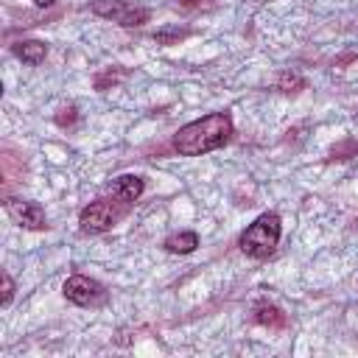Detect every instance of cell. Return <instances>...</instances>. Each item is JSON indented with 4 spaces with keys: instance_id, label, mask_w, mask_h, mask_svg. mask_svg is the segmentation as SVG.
I'll return each instance as SVG.
<instances>
[{
    "instance_id": "cell-1",
    "label": "cell",
    "mask_w": 358,
    "mask_h": 358,
    "mask_svg": "<svg viewBox=\"0 0 358 358\" xmlns=\"http://www.w3.org/2000/svg\"><path fill=\"white\" fill-rule=\"evenodd\" d=\"M232 134V120L229 115L224 112H213L201 120H193L187 126H182L176 134H173V148L185 157H199V154H207L218 145H224Z\"/></svg>"
},
{
    "instance_id": "cell-2",
    "label": "cell",
    "mask_w": 358,
    "mask_h": 358,
    "mask_svg": "<svg viewBox=\"0 0 358 358\" xmlns=\"http://www.w3.org/2000/svg\"><path fill=\"white\" fill-rule=\"evenodd\" d=\"M277 241H280V218L274 213H263L241 235V249L249 257H268L274 252Z\"/></svg>"
},
{
    "instance_id": "cell-3",
    "label": "cell",
    "mask_w": 358,
    "mask_h": 358,
    "mask_svg": "<svg viewBox=\"0 0 358 358\" xmlns=\"http://www.w3.org/2000/svg\"><path fill=\"white\" fill-rule=\"evenodd\" d=\"M126 213H129V201H123L117 196H115V201L112 199H98L90 207H84V213H81V229L84 232H103L112 224H117Z\"/></svg>"
},
{
    "instance_id": "cell-4",
    "label": "cell",
    "mask_w": 358,
    "mask_h": 358,
    "mask_svg": "<svg viewBox=\"0 0 358 358\" xmlns=\"http://www.w3.org/2000/svg\"><path fill=\"white\" fill-rule=\"evenodd\" d=\"M92 11L98 17H106L112 22H120L126 28L131 25H143L148 20V8L145 6H137L131 0H95L92 3Z\"/></svg>"
},
{
    "instance_id": "cell-5",
    "label": "cell",
    "mask_w": 358,
    "mask_h": 358,
    "mask_svg": "<svg viewBox=\"0 0 358 358\" xmlns=\"http://www.w3.org/2000/svg\"><path fill=\"white\" fill-rule=\"evenodd\" d=\"M64 296L81 308H98L106 302V288L98 280H90L84 274H76L64 282Z\"/></svg>"
},
{
    "instance_id": "cell-6",
    "label": "cell",
    "mask_w": 358,
    "mask_h": 358,
    "mask_svg": "<svg viewBox=\"0 0 358 358\" xmlns=\"http://www.w3.org/2000/svg\"><path fill=\"white\" fill-rule=\"evenodd\" d=\"M6 207H8V215H11L20 227H28V229H42V227H48V221H45V210H42L39 204H34V201L8 199Z\"/></svg>"
},
{
    "instance_id": "cell-7",
    "label": "cell",
    "mask_w": 358,
    "mask_h": 358,
    "mask_svg": "<svg viewBox=\"0 0 358 358\" xmlns=\"http://www.w3.org/2000/svg\"><path fill=\"white\" fill-rule=\"evenodd\" d=\"M140 193H143V179H140V176L126 173V176H117V179L112 182V196H117V199H123V201H129V204H131Z\"/></svg>"
},
{
    "instance_id": "cell-8",
    "label": "cell",
    "mask_w": 358,
    "mask_h": 358,
    "mask_svg": "<svg viewBox=\"0 0 358 358\" xmlns=\"http://www.w3.org/2000/svg\"><path fill=\"white\" fill-rule=\"evenodd\" d=\"M196 246H199V235H196V232H176V235H171V238L165 241V249L173 252V255H187V252H193Z\"/></svg>"
},
{
    "instance_id": "cell-9",
    "label": "cell",
    "mask_w": 358,
    "mask_h": 358,
    "mask_svg": "<svg viewBox=\"0 0 358 358\" xmlns=\"http://www.w3.org/2000/svg\"><path fill=\"white\" fill-rule=\"evenodd\" d=\"M14 53H17L22 62H28V64H39V62L45 59L48 48H45L42 42H20V45L14 48Z\"/></svg>"
},
{
    "instance_id": "cell-10",
    "label": "cell",
    "mask_w": 358,
    "mask_h": 358,
    "mask_svg": "<svg viewBox=\"0 0 358 358\" xmlns=\"http://www.w3.org/2000/svg\"><path fill=\"white\" fill-rule=\"evenodd\" d=\"M11 294H14V282H11V277L3 271V308L11 302Z\"/></svg>"
},
{
    "instance_id": "cell-11",
    "label": "cell",
    "mask_w": 358,
    "mask_h": 358,
    "mask_svg": "<svg viewBox=\"0 0 358 358\" xmlns=\"http://www.w3.org/2000/svg\"><path fill=\"white\" fill-rule=\"evenodd\" d=\"M182 34H185V31H162V34H157V39H159V42H165L168 36H182Z\"/></svg>"
},
{
    "instance_id": "cell-12",
    "label": "cell",
    "mask_w": 358,
    "mask_h": 358,
    "mask_svg": "<svg viewBox=\"0 0 358 358\" xmlns=\"http://www.w3.org/2000/svg\"><path fill=\"white\" fill-rule=\"evenodd\" d=\"M34 3H36V6H42V8H45V6H53V3H56V0H34Z\"/></svg>"
}]
</instances>
